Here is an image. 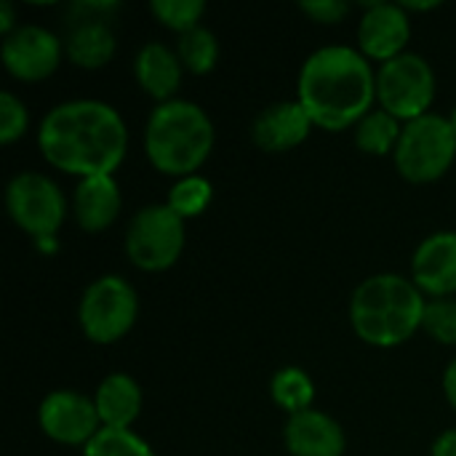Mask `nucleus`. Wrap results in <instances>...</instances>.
<instances>
[{"label":"nucleus","instance_id":"1","mask_svg":"<svg viewBox=\"0 0 456 456\" xmlns=\"http://www.w3.org/2000/svg\"><path fill=\"white\" fill-rule=\"evenodd\" d=\"M37 147L48 166L77 179L112 176L126 158L128 128L112 104L69 99L45 112Z\"/></svg>","mask_w":456,"mask_h":456},{"label":"nucleus","instance_id":"2","mask_svg":"<svg viewBox=\"0 0 456 456\" xmlns=\"http://www.w3.org/2000/svg\"><path fill=\"white\" fill-rule=\"evenodd\" d=\"M297 99L315 128H355L374 110L377 69L353 45L318 48L299 69Z\"/></svg>","mask_w":456,"mask_h":456},{"label":"nucleus","instance_id":"3","mask_svg":"<svg viewBox=\"0 0 456 456\" xmlns=\"http://www.w3.org/2000/svg\"><path fill=\"white\" fill-rule=\"evenodd\" d=\"M425 307L428 299L411 278L379 273L355 286L350 297V323L358 339L390 350L409 342L422 329Z\"/></svg>","mask_w":456,"mask_h":456},{"label":"nucleus","instance_id":"4","mask_svg":"<svg viewBox=\"0 0 456 456\" xmlns=\"http://www.w3.org/2000/svg\"><path fill=\"white\" fill-rule=\"evenodd\" d=\"M216 142L208 112L187 99L158 104L144 126V152L155 171L182 179L198 174Z\"/></svg>","mask_w":456,"mask_h":456},{"label":"nucleus","instance_id":"5","mask_svg":"<svg viewBox=\"0 0 456 456\" xmlns=\"http://www.w3.org/2000/svg\"><path fill=\"white\" fill-rule=\"evenodd\" d=\"M393 160L398 174L414 184H430L446 176L456 160V128L452 118L428 112L403 123Z\"/></svg>","mask_w":456,"mask_h":456},{"label":"nucleus","instance_id":"6","mask_svg":"<svg viewBox=\"0 0 456 456\" xmlns=\"http://www.w3.org/2000/svg\"><path fill=\"white\" fill-rule=\"evenodd\" d=\"M139 318V297L120 275H102L91 281L77 305V323L94 345L120 342Z\"/></svg>","mask_w":456,"mask_h":456},{"label":"nucleus","instance_id":"7","mask_svg":"<svg viewBox=\"0 0 456 456\" xmlns=\"http://www.w3.org/2000/svg\"><path fill=\"white\" fill-rule=\"evenodd\" d=\"M184 251V219L166 203L139 208L126 230V256L144 273H163Z\"/></svg>","mask_w":456,"mask_h":456},{"label":"nucleus","instance_id":"8","mask_svg":"<svg viewBox=\"0 0 456 456\" xmlns=\"http://www.w3.org/2000/svg\"><path fill=\"white\" fill-rule=\"evenodd\" d=\"M436 99V72L419 53H401L377 69V104L401 123L430 112Z\"/></svg>","mask_w":456,"mask_h":456},{"label":"nucleus","instance_id":"9","mask_svg":"<svg viewBox=\"0 0 456 456\" xmlns=\"http://www.w3.org/2000/svg\"><path fill=\"white\" fill-rule=\"evenodd\" d=\"M5 208L13 224L32 240L56 238L67 216V200L59 184L37 171H21L8 182Z\"/></svg>","mask_w":456,"mask_h":456},{"label":"nucleus","instance_id":"10","mask_svg":"<svg viewBox=\"0 0 456 456\" xmlns=\"http://www.w3.org/2000/svg\"><path fill=\"white\" fill-rule=\"evenodd\" d=\"M118 3H75L67 8L64 56L80 69H102L118 48L112 13Z\"/></svg>","mask_w":456,"mask_h":456},{"label":"nucleus","instance_id":"11","mask_svg":"<svg viewBox=\"0 0 456 456\" xmlns=\"http://www.w3.org/2000/svg\"><path fill=\"white\" fill-rule=\"evenodd\" d=\"M3 67L21 83H37L51 77L64 56V43L56 32L40 24H19L0 45Z\"/></svg>","mask_w":456,"mask_h":456},{"label":"nucleus","instance_id":"12","mask_svg":"<svg viewBox=\"0 0 456 456\" xmlns=\"http://www.w3.org/2000/svg\"><path fill=\"white\" fill-rule=\"evenodd\" d=\"M37 425L43 436L61 446H88L99 430L102 419L94 398L75 390H53L37 406Z\"/></svg>","mask_w":456,"mask_h":456},{"label":"nucleus","instance_id":"13","mask_svg":"<svg viewBox=\"0 0 456 456\" xmlns=\"http://www.w3.org/2000/svg\"><path fill=\"white\" fill-rule=\"evenodd\" d=\"M411 19L401 3H369L358 21V51L369 61H390L406 53Z\"/></svg>","mask_w":456,"mask_h":456},{"label":"nucleus","instance_id":"14","mask_svg":"<svg viewBox=\"0 0 456 456\" xmlns=\"http://www.w3.org/2000/svg\"><path fill=\"white\" fill-rule=\"evenodd\" d=\"M411 281L425 297H456V232H436L417 246L411 259Z\"/></svg>","mask_w":456,"mask_h":456},{"label":"nucleus","instance_id":"15","mask_svg":"<svg viewBox=\"0 0 456 456\" xmlns=\"http://www.w3.org/2000/svg\"><path fill=\"white\" fill-rule=\"evenodd\" d=\"M313 128H315V123L310 120L307 110L299 104V99L275 102L254 118L251 139L265 152H289V150L299 147L310 136Z\"/></svg>","mask_w":456,"mask_h":456},{"label":"nucleus","instance_id":"16","mask_svg":"<svg viewBox=\"0 0 456 456\" xmlns=\"http://www.w3.org/2000/svg\"><path fill=\"white\" fill-rule=\"evenodd\" d=\"M283 444L291 456H342L347 449L342 425L318 409L289 417L283 428Z\"/></svg>","mask_w":456,"mask_h":456},{"label":"nucleus","instance_id":"17","mask_svg":"<svg viewBox=\"0 0 456 456\" xmlns=\"http://www.w3.org/2000/svg\"><path fill=\"white\" fill-rule=\"evenodd\" d=\"M123 208V195L115 176H88L80 179L72 198V214L80 230L102 232L115 224Z\"/></svg>","mask_w":456,"mask_h":456},{"label":"nucleus","instance_id":"18","mask_svg":"<svg viewBox=\"0 0 456 456\" xmlns=\"http://www.w3.org/2000/svg\"><path fill=\"white\" fill-rule=\"evenodd\" d=\"M182 72H184V67H182L176 51L171 45H166V43L152 40V43H144L136 51V59H134L136 83L158 104L176 99L174 94L182 86Z\"/></svg>","mask_w":456,"mask_h":456},{"label":"nucleus","instance_id":"19","mask_svg":"<svg viewBox=\"0 0 456 456\" xmlns=\"http://www.w3.org/2000/svg\"><path fill=\"white\" fill-rule=\"evenodd\" d=\"M142 401L144 398L139 382L120 371L107 374L94 393L102 428H112V430H131V425L142 414Z\"/></svg>","mask_w":456,"mask_h":456},{"label":"nucleus","instance_id":"20","mask_svg":"<svg viewBox=\"0 0 456 456\" xmlns=\"http://www.w3.org/2000/svg\"><path fill=\"white\" fill-rule=\"evenodd\" d=\"M353 131H355V144L361 152L382 158V155H395L401 134H403V123L393 118L390 112H385L382 107H377Z\"/></svg>","mask_w":456,"mask_h":456},{"label":"nucleus","instance_id":"21","mask_svg":"<svg viewBox=\"0 0 456 456\" xmlns=\"http://www.w3.org/2000/svg\"><path fill=\"white\" fill-rule=\"evenodd\" d=\"M270 395H273L275 406H281L283 411H289V417H294V414H302V411L313 409L315 385H313V379H310V374L305 369L283 366L270 379Z\"/></svg>","mask_w":456,"mask_h":456},{"label":"nucleus","instance_id":"22","mask_svg":"<svg viewBox=\"0 0 456 456\" xmlns=\"http://www.w3.org/2000/svg\"><path fill=\"white\" fill-rule=\"evenodd\" d=\"M182 67L192 75H208L219 61V40L208 27H195L176 37L174 45Z\"/></svg>","mask_w":456,"mask_h":456},{"label":"nucleus","instance_id":"23","mask_svg":"<svg viewBox=\"0 0 456 456\" xmlns=\"http://www.w3.org/2000/svg\"><path fill=\"white\" fill-rule=\"evenodd\" d=\"M211 200H214V184L206 176L192 174V176H182L171 184L166 206L187 222V219L206 214Z\"/></svg>","mask_w":456,"mask_h":456},{"label":"nucleus","instance_id":"24","mask_svg":"<svg viewBox=\"0 0 456 456\" xmlns=\"http://www.w3.org/2000/svg\"><path fill=\"white\" fill-rule=\"evenodd\" d=\"M83 456H155V452L134 430L102 428L99 436L83 449Z\"/></svg>","mask_w":456,"mask_h":456},{"label":"nucleus","instance_id":"25","mask_svg":"<svg viewBox=\"0 0 456 456\" xmlns=\"http://www.w3.org/2000/svg\"><path fill=\"white\" fill-rule=\"evenodd\" d=\"M150 13L176 35H184L195 27H200V19L206 13L203 0H152Z\"/></svg>","mask_w":456,"mask_h":456},{"label":"nucleus","instance_id":"26","mask_svg":"<svg viewBox=\"0 0 456 456\" xmlns=\"http://www.w3.org/2000/svg\"><path fill=\"white\" fill-rule=\"evenodd\" d=\"M422 331L438 345H456V297L430 299L422 318Z\"/></svg>","mask_w":456,"mask_h":456},{"label":"nucleus","instance_id":"27","mask_svg":"<svg viewBox=\"0 0 456 456\" xmlns=\"http://www.w3.org/2000/svg\"><path fill=\"white\" fill-rule=\"evenodd\" d=\"M29 128V112L27 104L11 94L3 91L0 94V142L3 144H13L16 139H21Z\"/></svg>","mask_w":456,"mask_h":456},{"label":"nucleus","instance_id":"28","mask_svg":"<svg viewBox=\"0 0 456 456\" xmlns=\"http://www.w3.org/2000/svg\"><path fill=\"white\" fill-rule=\"evenodd\" d=\"M299 11L307 13L318 24H337L350 13V5L339 0H310V3H302Z\"/></svg>","mask_w":456,"mask_h":456},{"label":"nucleus","instance_id":"29","mask_svg":"<svg viewBox=\"0 0 456 456\" xmlns=\"http://www.w3.org/2000/svg\"><path fill=\"white\" fill-rule=\"evenodd\" d=\"M433 456H456V430H446L436 438Z\"/></svg>","mask_w":456,"mask_h":456},{"label":"nucleus","instance_id":"30","mask_svg":"<svg viewBox=\"0 0 456 456\" xmlns=\"http://www.w3.org/2000/svg\"><path fill=\"white\" fill-rule=\"evenodd\" d=\"M444 395H446L449 406L456 411V358L449 363V369L444 371Z\"/></svg>","mask_w":456,"mask_h":456},{"label":"nucleus","instance_id":"31","mask_svg":"<svg viewBox=\"0 0 456 456\" xmlns=\"http://www.w3.org/2000/svg\"><path fill=\"white\" fill-rule=\"evenodd\" d=\"M16 27H19V24H16L13 5H11L8 0H0V32H3V37H5V35H11Z\"/></svg>","mask_w":456,"mask_h":456},{"label":"nucleus","instance_id":"32","mask_svg":"<svg viewBox=\"0 0 456 456\" xmlns=\"http://www.w3.org/2000/svg\"><path fill=\"white\" fill-rule=\"evenodd\" d=\"M452 123H454V128H456V112H454V115H452Z\"/></svg>","mask_w":456,"mask_h":456}]
</instances>
